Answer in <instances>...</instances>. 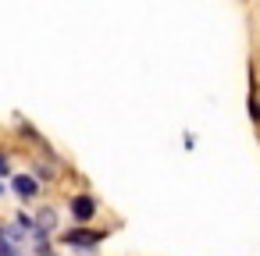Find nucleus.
<instances>
[{
    "label": "nucleus",
    "instance_id": "f257e3e1",
    "mask_svg": "<svg viewBox=\"0 0 260 256\" xmlns=\"http://www.w3.org/2000/svg\"><path fill=\"white\" fill-rule=\"evenodd\" d=\"M68 210H72V217H75L79 224H89V221L96 217V199H93L89 192H79V196H72Z\"/></svg>",
    "mask_w": 260,
    "mask_h": 256
},
{
    "label": "nucleus",
    "instance_id": "f03ea898",
    "mask_svg": "<svg viewBox=\"0 0 260 256\" xmlns=\"http://www.w3.org/2000/svg\"><path fill=\"white\" fill-rule=\"evenodd\" d=\"M11 189H15V196H18L22 203H36V196H40L36 174H15V178H11Z\"/></svg>",
    "mask_w": 260,
    "mask_h": 256
},
{
    "label": "nucleus",
    "instance_id": "7ed1b4c3",
    "mask_svg": "<svg viewBox=\"0 0 260 256\" xmlns=\"http://www.w3.org/2000/svg\"><path fill=\"white\" fill-rule=\"evenodd\" d=\"M100 238H104V231H68V235H64V245L82 249V252H93Z\"/></svg>",
    "mask_w": 260,
    "mask_h": 256
},
{
    "label": "nucleus",
    "instance_id": "20e7f679",
    "mask_svg": "<svg viewBox=\"0 0 260 256\" xmlns=\"http://www.w3.org/2000/svg\"><path fill=\"white\" fill-rule=\"evenodd\" d=\"M0 256H29V252H25L18 242H11L4 231H0Z\"/></svg>",
    "mask_w": 260,
    "mask_h": 256
},
{
    "label": "nucleus",
    "instance_id": "39448f33",
    "mask_svg": "<svg viewBox=\"0 0 260 256\" xmlns=\"http://www.w3.org/2000/svg\"><path fill=\"white\" fill-rule=\"evenodd\" d=\"M249 118L260 125V96H256V82H253V89H249Z\"/></svg>",
    "mask_w": 260,
    "mask_h": 256
},
{
    "label": "nucleus",
    "instance_id": "423d86ee",
    "mask_svg": "<svg viewBox=\"0 0 260 256\" xmlns=\"http://www.w3.org/2000/svg\"><path fill=\"white\" fill-rule=\"evenodd\" d=\"M8 171H11V157H8L4 150H0V178H4Z\"/></svg>",
    "mask_w": 260,
    "mask_h": 256
},
{
    "label": "nucleus",
    "instance_id": "0eeeda50",
    "mask_svg": "<svg viewBox=\"0 0 260 256\" xmlns=\"http://www.w3.org/2000/svg\"><path fill=\"white\" fill-rule=\"evenodd\" d=\"M0 196H4V185H0Z\"/></svg>",
    "mask_w": 260,
    "mask_h": 256
}]
</instances>
